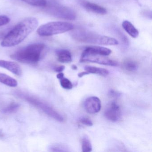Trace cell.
Masks as SVG:
<instances>
[{
  "label": "cell",
  "mask_w": 152,
  "mask_h": 152,
  "mask_svg": "<svg viewBox=\"0 0 152 152\" xmlns=\"http://www.w3.org/2000/svg\"><path fill=\"white\" fill-rule=\"evenodd\" d=\"M123 29L132 38H136L138 36L139 31L135 26L128 21H124L122 24Z\"/></svg>",
  "instance_id": "13"
},
{
  "label": "cell",
  "mask_w": 152,
  "mask_h": 152,
  "mask_svg": "<svg viewBox=\"0 0 152 152\" xmlns=\"http://www.w3.org/2000/svg\"><path fill=\"white\" fill-rule=\"evenodd\" d=\"M31 6L44 7L47 5L46 0H21Z\"/></svg>",
  "instance_id": "18"
},
{
  "label": "cell",
  "mask_w": 152,
  "mask_h": 152,
  "mask_svg": "<svg viewBox=\"0 0 152 152\" xmlns=\"http://www.w3.org/2000/svg\"><path fill=\"white\" fill-rule=\"evenodd\" d=\"M82 149L83 152H89L92 151L91 142L87 137H83L82 140Z\"/></svg>",
  "instance_id": "17"
},
{
  "label": "cell",
  "mask_w": 152,
  "mask_h": 152,
  "mask_svg": "<svg viewBox=\"0 0 152 152\" xmlns=\"http://www.w3.org/2000/svg\"><path fill=\"white\" fill-rule=\"evenodd\" d=\"M16 95L56 121L61 122L64 121V118L63 115L47 102L34 96L22 92H18Z\"/></svg>",
  "instance_id": "4"
},
{
  "label": "cell",
  "mask_w": 152,
  "mask_h": 152,
  "mask_svg": "<svg viewBox=\"0 0 152 152\" xmlns=\"http://www.w3.org/2000/svg\"><path fill=\"white\" fill-rule=\"evenodd\" d=\"M74 28L73 24L64 22H53L42 25L37 31L39 36L47 37L64 33L72 31Z\"/></svg>",
  "instance_id": "5"
},
{
  "label": "cell",
  "mask_w": 152,
  "mask_h": 152,
  "mask_svg": "<svg viewBox=\"0 0 152 152\" xmlns=\"http://www.w3.org/2000/svg\"><path fill=\"white\" fill-rule=\"evenodd\" d=\"M56 77L57 79H59V80H61V79H62V78L64 77V75L63 73L59 72L57 75Z\"/></svg>",
  "instance_id": "27"
},
{
  "label": "cell",
  "mask_w": 152,
  "mask_h": 152,
  "mask_svg": "<svg viewBox=\"0 0 152 152\" xmlns=\"http://www.w3.org/2000/svg\"><path fill=\"white\" fill-rule=\"evenodd\" d=\"M83 53L97 54L107 56L112 53V50L109 49L104 47L89 46L85 49Z\"/></svg>",
  "instance_id": "11"
},
{
  "label": "cell",
  "mask_w": 152,
  "mask_h": 152,
  "mask_svg": "<svg viewBox=\"0 0 152 152\" xmlns=\"http://www.w3.org/2000/svg\"><path fill=\"white\" fill-rule=\"evenodd\" d=\"M72 69L74 70H76L77 69V66H76V65H73L72 66Z\"/></svg>",
  "instance_id": "28"
},
{
  "label": "cell",
  "mask_w": 152,
  "mask_h": 152,
  "mask_svg": "<svg viewBox=\"0 0 152 152\" xmlns=\"http://www.w3.org/2000/svg\"><path fill=\"white\" fill-rule=\"evenodd\" d=\"M0 67L5 68L18 76L21 75L22 74V69L20 66L17 63L12 61L0 60Z\"/></svg>",
  "instance_id": "10"
},
{
  "label": "cell",
  "mask_w": 152,
  "mask_h": 152,
  "mask_svg": "<svg viewBox=\"0 0 152 152\" xmlns=\"http://www.w3.org/2000/svg\"><path fill=\"white\" fill-rule=\"evenodd\" d=\"M80 61L96 63L110 66H117L118 65L117 62L108 58L107 56L88 53H82Z\"/></svg>",
  "instance_id": "6"
},
{
  "label": "cell",
  "mask_w": 152,
  "mask_h": 152,
  "mask_svg": "<svg viewBox=\"0 0 152 152\" xmlns=\"http://www.w3.org/2000/svg\"><path fill=\"white\" fill-rule=\"evenodd\" d=\"M80 123L87 126H92L93 124L91 119L88 117H82L80 120Z\"/></svg>",
  "instance_id": "22"
},
{
  "label": "cell",
  "mask_w": 152,
  "mask_h": 152,
  "mask_svg": "<svg viewBox=\"0 0 152 152\" xmlns=\"http://www.w3.org/2000/svg\"><path fill=\"white\" fill-rule=\"evenodd\" d=\"M77 1L80 5L88 11L96 13L98 15H104L106 14V9L99 5L87 1L86 0H77Z\"/></svg>",
  "instance_id": "9"
},
{
  "label": "cell",
  "mask_w": 152,
  "mask_h": 152,
  "mask_svg": "<svg viewBox=\"0 0 152 152\" xmlns=\"http://www.w3.org/2000/svg\"><path fill=\"white\" fill-rule=\"evenodd\" d=\"M10 21V18L7 16L0 15V26L7 24Z\"/></svg>",
  "instance_id": "23"
},
{
  "label": "cell",
  "mask_w": 152,
  "mask_h": 152,
  "mask_svg": "<svg viewBox=\"0 0 152 152\" xmlns=\"http://www.w3.org/2000/svg\"><path fill=\"white\" fill-rule=\"evenodd\" d=\"M104 115L107 119L111 121L115 122L120 121L121 117L120 106L116 102H112L105 110Z\"/></svg>",
  "instance_id": "7"
},
{
  "label": "cell",
  "mask_w": 152,
  "mask_h": 152,
  "mask_svg": "<svg viewBox=\"0 0 152 152\" xmlns=\"http://www.w3.org/2000/svg\"><path fill=\"white\" fill-rule=\"evenodd\" d=\"M0 82L10 87H16L18 85L16 80L1 73H0Z\"/></svg>",
  "instance_id": "15"
},
{
  "label": "cell",
  "mask_w": 152,
  "mask_h": 152,
  "mask_svg": "<svg viewBox=\"0 0 152 152\" xmlns=\"http://www.w3.org/2000/svg\"><path fill=\"white\" fill-rule=\"evenodd\" d=\"M65 67L63 65H58L55 66L54 68V71L56 72H61L64 70Z\"/></svg>",
  "instance_id": "24"
},
{
  "label": "cell",
  "mask_w": 152,
  "mask_h": 152,
  "mask_svg": "<svg viewBox=\"0 0 152 152\" xmlns=\"http://www.w3.org/2000/svg\"><path fill=\"white\" fill-rule=\"evenodd\" d=\"M60 80V84L62 88L68 90L72 89V88L73 84L70 80L64 77Z\"/></svg>",
  "instance_id": "21"
},
{
  "label": "cell",
  "mask_w": 152,
  "mask_h": 152,
  "mask_svg": "<svg viewBox=\"0 0 152 152\" xmlns=\"http://www.w3.org/2000/svg\"><path fill=\"white\" fill-rule=\"evenodd\" d=\"M50 150L52 152H65L67 151V148L64 145L59 144H55L51 145Z\"/></svg>",
  "instance_id": "20"
},
{
  "label": "cell",
  "mask_w": 152,
  "mask_h": 152,
  "mask_svg": "<svg viewBox=\"0 0 152 152\" xmlns=\"http://www.w3.org/2000/svg\"><path fill=\"white\" fill-rule=\"evenodd\" d=\"M84 107L88 113L91 114L97 113L101 109V101L97 97H89L84 102Z\"/></svg>",
  "instance_id": "8"
},
{
  "label": "cell",
  "mask_w": 152,
  "mask_h": 152,
  "mask_svg": "<svg viewBox=\"0 0 152 152\" xmlns=\"http://www.w3.org/2000/svg\"><path fill=\"white\" fill-rule=\"evenodd\" d=\"M84 69L89 74H95L103 76H106L109 75V72L105 68L93 66H86Z\"/></svg>",
  "instance_id": "14"
},
{
  "label": "cell",
  "mask_w": 152,
  "mask_h": 152,
  "mask_svg": "<svg viewBox=\"0 0 152 152\" xmlns=\"http://www.w3.org/2000/svg\"><path fill=\"white\" fill-rule=\"evenodd\" d=\"M89 74L88 73V72H86V71H85V72H82L78 74V77H80V78H81L83 76H84V75H87Z\"/></svg>",
  "instance_id": "26"
},
{
  "label": "cell",
  "mask_w": 152,
  "mask_h": 152,
  "mask_svg": "<svg viewBox=\"0 0 152 152\" xmlns=\"http://www.w3.org/2000/svg\"><path fill=\"white\" fill-rule=\"evenodd\" d=\"M19 107L20 106L19 104L15 102H12L9 104L7 106L3 108L2 109V112L6 114L12 113L16 112L19 109Z\"/></svg>",
  "instance_id": "19"
},
{
  "label": "cell",
  "mask_w": 152,
  "mask_h": 152,
  "mask_svg": "<svg viewBox=\"0 0 152 152\" xmlns=\"http://www.w3.org/2000/svg\"><path fill=\"white\" fill-rule=\"evenodd\" d=\"M109 95L113 97H117L120 96V94L117 91H115L113 90H112L109 91Z\"/></svg>",
  "instance_id": "25"
},
{
  "label": "cell",
  "mask_w": 152,
  "mask_h": 152,
  "mask_svg": "<svg viewBox=\"0 0 152 152\" xmlns=\"http://www.w3.org/2000/svg\"><path fill=\"white\" fill-rule=\"evenodd\" d=\"M123 67L125 71L133 72L137 71L138 68L137 63L132 59H126L123 63Z\"/></svg>",
  "instance_id": "16"
},
{
  "label": "cell",
  "mask_w": 152,
  "mask_h": 152,
  "mask_svg": "<svg viewBox=\"0 0 152 152\" xmlns=\"http://www.w3.org/2000/svg\"><path fill=\"white\" fill-rule=\"evenodd\" d=\"M45 48V45L43 43L31 44L16 51L10 57L20 63L35 64L40 59Z\"/></svg>",
  "instance_id": "3"
},
{
  "label": "cell",
  "mask_w": 152,
  "mask_h": 152,
  "mask_svg": "<svg viewBox=\"0 0 152 152\" xmlns=\"http://www.w3.org/2000/svg\"><path fill=\"white\" fill-rule=\"evenodd\" d=\"M72 31V37L80 42L105 46H115L119 43L114 38L100 35L83 28L73 29Z\"/></svg>",
  "instance_id": "2"
},
{
  "label": "cell",
  "mask_w": 152,
  "mask_h": 152,
  "mask_svg": "<svg viewBox=\"0 0 152 152\" xmlns=\"http://www.w3.org/2000/svg\"><path fill=\"white\" fill-rule=\"evenodd\" d=\"M39 21L37 18L30 17L18 24L3 39L1 42L3 47H12L22 42L37 28Z\"/></svg>",
  "instance_id": "1"
},
{
  "label": "cell",
  "mask_w": 152,
  "mask_h": 152,
  "mask_svg": "<svg viewBox=\"0 0 152 152\" xmlns=\"http://www.w3.org/2000/svg\"><path fill=\"white\" fill-rule=\"evenodd\" d=\"M56 54L58 60L60 63H70L72 60V54L67 50H59L56 51Z\"/></svg>",
  "instance_id": "12"
}]
</instances>
